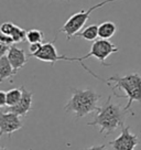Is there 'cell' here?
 Listing matches in <instances>:
<instances>
[{
    "label": "cell",
    "instance_id": "obj_1",
    "mask_svg": "<svg viewBox=\"0 0 141 150\" xmlns=\"http://www.w3.org/2000/svg\"><path fill=\"white\" fill-rule=\"evenodd\" d=\"M128 110L121 105L111 102V96H109L106 103L99 107L98 112L93 122H88V126H98L99 132L105 136L111 135L118 128H123L127 118Z\"/></svg>",
    "mask_w": 141,
    "mask_h": 150
},
{
    "label": "cell",
    "instance_id": "obj_2",
    "mask_svg": "<svg viewBox=\"0 0 141 150\" xmlns=\"http://www.w3.org/2000/svg\"><path fill=\"white\" fill-rule=\"evenodd\" d=\"M72 96L64 106L66 112H73L76 119L87 116L93 112H98V102L100 95L93 88H76L70 87Z\"/></svg>",
    "mask_w": 141,
    "mask_h": 150
},
{
    "label": "cell",
    "instance_id": "obj_3",
    "mask_svg": "<svg viewBox=\"0 0 141 150\" xmlns=\"http://www.w3.org/2000/svg\"><path fill=\"white\" fill-rule=\"evenodd\" d=\"M105 83L110 86L114 83L113 88H119L123 91L128 98V103L125 106L126 110L130 112V108L133 102L141 103V75L139 73H131L125 76H110L108 80L105 81Z\"/></svg>",
    "mask_w": 141,
    "mask_h": 150
},
{
    "label": "cell",
    "instance_id": "obj_4",
    "mask_svg": "<svg viewBox=\"0 0 141 150\" xmlns=\"http://www.w3.org/2000/svg\"><path fill=\"white\" fill-rule=\"evenodd\" d=\"M114 1H119V0H103L100 2H97V5L92 6L90 9L82 10L80 12L74 13L73 16H70V18L66 20V22L60 29V32L64 33L66 35L67 41H70V39L75 38L76 34L84 28V25L86 24L87 20L90 18V14L93 13L95 10L99 9L103 6L107 5L109 2H114Z\"/></svg>",
    "mask_w": 141,
    "mask_h": 150
},
{
    "label": "cell",
    "instance_id": "obj_5",
    "mask_svg": "<svg viewBox=\"0 0 141 150\" xmlns=\"http://www.w3.org/2000/svg\"><path fill=\"white\" fill-rule=\"evenodd\" d=\"M32 56L33 57H35V59H38V60H40V61L49 62V63H51L52 65H54L57 61L78 62L80 65L83 66V69L87 71L90 74L93 75L94 77L98 79V80L102 79V77H99L98 75H96L93 71H90L87 66L85 65L84 63H83L82 57H68V56H66V55H59V53H57V51H56V47H55V45H54V42L42 43L41 49H40L37 53H34Z\"/></svg>",
    "mask_w": 141,
    "mask_h": 150
},
{
    "label": "cell",
    "instance_id": "obj_6",
    "mask_svg": "<svg viewBox=\"0 0 141 150\" xmlns=\"http://www.w3.org/2000/svg\"><path fill=\"white\" fill-rule=\"evenodd\" d=\"M119 51L117 45H115L113 42H110L107 39H98V40H95L92 47H90V51L86 54V55L82 56V60L84 61L86 59H90V57H95L97 59L102 65L104 66H109V64L105 63L106 59L109 55H111L113 53Z\"/></svg>",
    "mask_w": 141,
    "mask_h": 150
},
{
    "label": "cell",
    "instance_id": "obj_7",
    "mask_svg": "<svg viewBox=\"0 0 141 150\" xmlns=\"http://www.w3.org/2000/svg\"><path fill=\"white\" fill-rule=\"evenodd\" d=\"M109 145L114 150H135L139 145V139L137 135L130 132V127L125 126L121 128L120 135L113 141H109Z\"/></svg>",
    "mask_w": 141,
    "mask_h": 150
},
{
    "label": "cell",
    "instance_id": "obj_8",
    "mask_svg": "<svg viewBox=\"0 0 141 150\" xmlns=\"http://www.w3.org/2000/svg\"><path fill=\"white\" fill-rule=\"evenodd\" d=\"M22 128V122L20 116L12 112H1L0 114V135L11 136L14 131Z\"/></svg>",
    "mask_w": 141,
    "mask_h": 150
},
{
    "label": "cell",
    "instance_id": "obj_9",
    "mask_svg": "<svg viewBox=\"0 0 141 150\" xmlns=\"http://www.w3.org/2000/svg\"><path fill=\"white\" fill-rule=\"evenodd\" d=\"M32 100L33 93L28 91L24 86H22V97L19 100V103L12 107H9L8 110L17 114L20 117H25L27 114L32 109Z\"/></svg>",
    "mask_w": 141,
    "mask_h": 150
},
{
    "label": "cell",
    "instance_id": "obj_10",
    "mask_svg": "<svg viewBox=\"0 0 141 150\" xmlns=\"http://www.w3.org/2000/svg\"><path fill=\"white\" fill-rule=\"evenodd\" d=\"M7 56H8L10 63H11V65L13 66L16 72H18L20 69H22L28 62V56L25 54V51L23 49L16 47L14 44H12L10 47V50L8 52Z\"/></svg>",
    "mask_w": 141,
    "mask_h": 150
},
{
    "label": "cell",
    "instance_id": "obj_11",
    "mask_svg": "<svg viewBox=\"0 0 141 150\" xmlns=\"http://www.w3.org/2000/svg\"><path fill=\"white\" fill-rule=\"evenodd\" d=\"M17 74L13 66L11 65L7 55L0 56V82H4L7 79H11Z\"/></svg>",
    "mask_w": 141,
    "mask_h": 150
},
{
    "label": "cell",
    "instance_id": "obj_12",
    "mask_svg": "<svg viewBox=\"0 0 141 150\" xmlns=\"http://www.w3.org/2000/svg\"><path fill=\"white\" fill-rule=\"evenodd\" d=\"M117 32V25L111 21H105L98 25V38L109 40Z\"/></svg>",
    "mask_w": 141,
    "mask_h": 150
},
{
    "label": "cell",
    "instance_id": "obj_13",
    "mask_svg": "<svg viewBox=\"0 0 141 150\" xmlns=\"http://www.w3.org/2000/svg\"><path fill=\"white\" fill-rule=\"evenodd\" d=\"M97 37H98V25L96 24H90L86 27L83 31H80L75 35V38H83L87 41H95Z\"/></svg>",
    "mask_w": 141,
    "mask_h": 150
},
{
    "label": "cell",
    "instance_id": "obj_14",
    "mask_svg": "<svg viewBox=\"0 0 141 150\" xmlns=\"http://www.w3.org/2000/svg\"><path fill=\"white\" fill-rule=\"evenodd\" d=\"M22 97V86L19 88H12L7 92V106L12 107L19 103Z\"/></svg>",
    "mask_w": 141,
    "mask_h": 150
},
{
    "label": "cell",
    "instance_id": "obj_15",
    "mask_svg": "<svg viewBox=\"0 0 141 150\" xmlns=\"http://www.w3.org/2000/svg\"><path fill=\"white\" fill-rule=\"evenodd\" d=\"M43 39H44V34L39 29H32V30H29L28 32H27V41L30 44L42 43Z\"/></svg>",
    "mask_w": 141,
    "mask_h": 150
},
{
    "label": "cell",
    "instance_id": "obj_16",
    "mask_svg": "<svg viewBox=\"0 0 141 150\" xmlns=\"http://www.w3.org/2000/svg\"><path fill=\"white\" fill-rule=\"evenodd\" d=\"M10 37H12L14 43H20L27 40V31L24 29L18 27V25H16Z\"/></svg>",
    "mask_w": 141,
    "mask_h": 150
},
{
    "label": "cell",
    "instance_id": "obj_17",
    "mask_svg": "<svg viewBox=\"0 0 141 150\" xmlns=\"http://www.w3.org/2000/svg\"><path fill=\"white\" fill-rule=\"evenodd\" d=\"M16 24L11 23V22H4L0 27V31L2 34H6V35H11V33L13 31Z\"/></svg>",
    "mask_w": 141,
    "mask_h": 150
},
{
    "label": "cell",
    "instance_id": "obj_18",
    "mask_svg": "<svg viewBox=\"0 0 141 150\" xmlns=\"http://www.w3.org/2000/svg\"><path fill=\"white\" fill-rule=\"evenodd\" d=\"M0 42L6 43V44H8V45L14 44V41H13V39H12V37L6 35V34H2V33H1V35H0Z\"/></svg>",
    "mask_w": 141,
    "mask_h": 150
},
{
    "label": "cell",
    "instance_id": "obj_19",
    "mask_svg": "<svg viewBox=\"0 0 141 150\" xmlns=\"http://www.w3.org/2000/svg\"><path fill=\"white\" fill-rule=\"evenodd\" d=\"M41 47H42V43H33V44H30V47H29L30 55L32 56L34 53H37L41 49Z\"/></svg>",
    "mask_w": 141,
    "mask_h": 150
},
{
    "label": "cell",
    "instance_id": "obj_20",
    "mask_svg": "<svg viewBox=\"0 0 141 150\" xmlns=\"http://www.w3.org/2000/svg\"><path fill=\"white\" fill-rule=\"evenodd\" d=\"M10 47H11V45H8V44H6V43L0 42V56L7 55L10 50Z\"/></svg>",
    "mask_w": 141,
    "mask_h": 150
},
{
    "label": "cell",
    "instance_id": "obj_21",
    "mask_svg": "<svg viewBox=\"0 0 141 150\" xmlns=\"http://www.w3.org/2000/svg\"><path fill=\"white\" fill-rule=\"evenodd\" d=\"M7 106V92L0 91V107Z\"/></svg>",
    "mask_w": 141,
    "mask_h": 150
},
{
    "label": "cell",
    "instance_id": "obj_22",
    "mask_svg": "<svg viewBox=\"0 0 141 150\" xmlns=\"http://www.w3.org/2000/svg\"><path fill=\"white\" fill-rule=\"evenodd\" d=\"M84 150H107L106 145H99V146H90L85 148Z\"/></svg>",
    "mask_w": 141,
    "mask_h": 150
},
{
    "label": "cell",
    "instance_id": "obj_23",
    "mask_svg": "<svg viewBox=\"0 0 141 150\" xmlns=\"http://www.w3.org/2000/svg\"><path fill=\"white\" fill-rule=\"evenodd\" d=\"M0 150H8V149H7V148H5V147H1V148H0Z\"/></svg>",
    "mask_w": 141,
    "mask_h": 150
}]
</instances>
